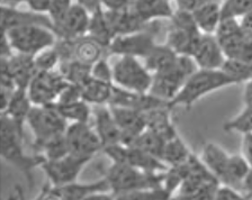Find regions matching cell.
<instances>
[{"mask_svg": "<svg viewBox=\"0 0 252 200\" xmlns=\"http://www.w3.org/2000/svg\"><path fill=\"white\" fill-rule=\"evenodd\" d=\"M0 133H1V158L7 163L13 166L21 172L27 181L30 187L33 186V171L36 168H41L45 162V156L41 153L27 154L24 148V139L18 128L9 119V117L1 114L0 119Z\"/></svg>", "mask_w": 252, "mask_h": 200, "instance_id": "6da1fadb", "label": "cell"}, {"mask_svg": "<svg viewBox=\"0 0 252 200\" xmlns=\"http://www.w3.org/2000/svg\"><path fill=\"white\" fill-rule=\"evenodd\" d=\"M233 85L235 82L223 70L198 69L186 81L175 99L169 103V107L189 109L205 96Z\"/></svg>", "mask_w": 252, "mask_h": 200, "instance_id": "7a4b0ae2", "label": "cell"}, {"mask_svg": "<svg viewBox=\"0 0 252 200\" xmlns=\"http://www.w3.org/2000/svg\"><path fill=\"white\" fill-rule=\"evenodd\" d=\"M164 172H147L127 164L113 162L105 171L104 178L109 191L118 196L140 189L163 187Z\"/></svg>", "mask_w": 252, "mask_h": 200, "instance_id": "3957f363", "label": "cell"}, {"mask_svg": "<svg viewBox=\"0 0 252 200\" xmlns=\"http://www.w3.org/2000/svg\"><path fill=\"white\" fill-rule=\"evenodd\" d=\"M198 69L192 57L178 56L170 68L153 74L149 92L161 100L170 103L178 95L186 81Z\"/></svg>", "mask_w": 252, "mask_h": 200, "instance_id": "277c9868", "label": "cell"}, {"mask_svg": "<svg viewBox=\"0 0 252 200\" xmlns=\"http://www.w3.org/2000/svg\"><path fill=\"white\" fill-rule=\"evenodd\" d=\"M32 133L34 135L33 147L38 153L41 147L52 139L65 134L69 124L60 113L55 104L46 106H33L27 118Z\"/></svg>", "mask_w": 252, "mask_h": 200, "instance_id": "5b68a950", "label": "cell"}, {"mask_svg": "<svg viewBox=\"0 0 252 200\" xmlns=\"http://www.w3.org/2000/svg\"><path fill=\"white\" fill-rule=\"evenodd\" d=\"M16 53L35 57L42 51L53 48L58 36L52 29L39 25L15 27L2 30Z\"/></svg>", "mask_w": 252, "mask_h": 200, "instance_id": "8992f818", "label": "cell"}, {"mask_svg": "<svg viewBox=\"0 0 252 200\" xmlns=\"http://www.w3.org/2000/svg\"><path fill=\"white\" fill-rule=\"evenodd\" d=\"M202 36L203 33L197 27L192 15L177 10L170 19L165 44L179 56L192 57Z\"/></svg>", "mask_w": 252, "mask_h": 200, "instance_id": "52a82bcc", "label": "cell"}, {"mask_svg": "<svg viewBox=\"0 0 252 200\" xmlns=\"http://www.w3.org/2000/svg\"><path fill=\"white\" fill-rule=\"evenodd\" d=\"M114 85L136 92H149L153 74L137 57H121L113 65Z\"/></svg>", "mask_w": 252, "mask_h": 200, "instance_id": "ba28073f", "label": "cell"}, {"mask_svg": "<svg viewBox=\"0 0 252 200\" xmlns=\"http://www.w3.org/2000/svg\"><path fill=\"white\" fill-rule=\"evenodd\" d=\"M158 23L159 22H155L150 29L141 32L116 36L108 46V54L120 57H147L158 44L156 41L158 32L156 26Z\"/></svg>", "mask_w": 252, "mask_h": 200, "instance_id": "9c48e42d", "label": "cell"}, {"mask_svg": "<svg viewBox=\"0 0 252 200\" xmlns=\"http://www.w3.org/2000/svg\"><path fill=\"white\" fill-rule=\"evenodd\" d=\"M106 156L114 163H123L147 172H164L168 166L162 160L140 148L129 145L116 144L102 148Z\"/></svg>", "mask_w": 252, "mask_h": 200, "instance_id": "30bf717a", "label": "cell"}, {"mask_svg": "<svg viewBox=\"0 0 252 200\" xmlns=\"http://www.w3.org/2000/svg\"><path fill=\"white\" fill-rule=\"evenodd\" d=\"M68 85L59 70L38 71L27 88V93L34 106H46L57 103Z\"/></svg>", "mask_w": 252, "mask_h": 200, "instance_id": "8fae6325", "label": "cell"}, {"mask_svg": "<svg viewBox=\"0 0 252 200\" xmlns=\"http://www.w3.org/2000/svg\"><path fill=\"white\" fill-rule=\"evenodd\" d=\"M92 160L69 153L60 159L46 160L39 169L45 172L47 180L52 186L60 187L77 182L81 171Z\"/></svg>", "mask_w": 252, "mask_h": 200, "instance_id": "7c38bea8", "label": "cell"}, {"mask_svg": "<svg viewBox=\"0 0 252 200\" xmlns=\"http://www.w3.org/2000/svg\"><path fill=\"white\" fill-rule=\"evenodd\" d=\"M65 139L71 154L93 159L98 152L102 151L99 136L89 123L69 124Z\"/></svg>", "mask_w": 252, "mask_h": 200, "instance_id": "4fadbf2b", "label": "cell"}, {"mask_svg": "<svg viewBox=\"0 0 252 200\" xmlns=\"http://www.w3.org/2000/svg\"><path fill=\"white\" fill-rule=\"evenodd\" d=\"M90 21L92 14L76 2L62 21L54 25V33L60 40H78L88 35Z\"/></svg>", "mask_w": 252, "mask_h": 200, "instance_id": "5bb4252c", "label": "cell"}, {"mask_svg": "<svg viewBox=\"0 0 252 200\" xmlns=\"http://www.w3.org/2000/svg\"><path fill=\"white\" fill-rule=\"evenodd\" d=\"M108 105L134 109V111L141 113H148L152 109L169 106V103L159 99L150 92L131 91V90L117 87L115 85Z\"/></svg>", "mask_w": 252, "mask_h": 200, "instance_id": "9a60e30c", "label": "cell"}, {"mask_svg": "<svg viewBox=\"0 0 252 200\" xmlns=\"http://www.w3.org/2000/svg\"><path fill=\"white\" fill-rule=\"evenodd\" d=\"M37 72L34 57L16 53L9 58H1V73L7 74L18 89L27 90Z\"/></svg>", "mask_w": 252, "mask_h": 200, "instance_id": "2e32d148", "label": "cell"}, {"mask_svg": "<svg viewBox=\"0 0 252 200\" xmlns=\"http://www.w3.org/2000/svg\"><path fill=\"white\" fill-rule=\"evenodd\" d=\"M94 128L102 145V148L122 144V132L115 120L109 105H98L93 107Z\"/></svg>", "mask_w": 252, "mask_h": 200, "instance_id": "e0dca14e", "label": "cell"}, {"mask_svg": "<svg viewBox=\"0 0 252 200\" xmlns=\"http://www.w3.org/2000/svg\"><path fill=\"white\" fill-rule=\"evenodd\" d=\"M109 107L122 132V144L129 145L142 132L147 129L144 113L118 106Z\"/></svg>", "mask_w": 252, "mask_h": 200, "instance_id": "ac0fdd59", "label": "cell"}, {"mask_svg": "<svg viewBox=\"0 0 252 200\" xmlns=\"http://www.w3.org/2000/svg\"><path fill=\"white\" fill-rule=\"evenodd\" d=\"M192 57L198 68L204 70H220L226 60L222 46L214 34H203Z\"/></svg>", "mask_w": 252, "mask_h": 200, "instance_id": "d6986e66", "label": "cell"}, {"mask_svg": "<svg viewBox=\"0 0 252 200\" xmlns=\"http://www.w3.org/2000/svg\"><path fill=\"white\" fill-rule=\"evenodd\" d=\"M39 25L52 29L54 32L53 22L47 14L37 13L30 9V11L19 10L16 7L1 5V29L8 30L15 27Z\"/></svg>", "mask_w": 252, "mask_h": 200, "instance_id": "ffe728a7", "label": "cell"}, {"mask_svg": "<svg viewBox=\"0 0 252 200\" xmlns=\"http://www.w3.org/2000/svg\"><path fill=\"white\" fill-rule=\"evenodd\" d=\"M107 18L109 21V24L115 33L116 36L120 35H126L132 34L136 32H141V30L148 29L152 26L153 23H145L137 16L135 11L132 9V6L127 9L117 10V11H108L105 10Z\"/></svg>", "mask_w": 252, "mask_h": 200, "instance_id": "44dd1931", "label": "cell"}, {"mask_svg": "<svg viewBox=\"0 0 252 200\" xmlns=\"http://www.w3.org/2000/svg\"><path fill=\"white\" fill-rule=\"evenodd\" d=\"M33 103L30 99L26 89H17L11 96L7 107L1 112L2 115L9 117V119L15 124L18 131L25 135V125L27 124V118L33 108Z\"/></svg>", "mask_w": 252, "mask_h": 200, "instance_id": "7402d4cb", "label": "cell"}, {"mask_svg": "<svg viewBox=\"0 0 252 200\" xmlns=\"http://www.w3.org/2000/svg\"><path fill=\"white\" fill-rule=\"evenodd\" d=\"M132 9L148 24L164 19L170 21L175 15L170 0H134Z\"/></svg>", "mask_w": 252, "mask_h": 200, "instance_id": "603a6c76", "label": "cell"}, {"mask_svg": "<svg viewBox=\"0 0 252 200\" xmlns=\"http://www.w3.org/2000/svg\"><path fill=\"white\" fill-rule=\"evenodd\" d=\"M52 189L59 200H82L94 192L109 191V187L106 179L102 178L101 180L89 183H80L77 181L60 187L52 186Z\"/></svg>", "mask_w": 252, "mask_h": 200, "instance_id": "cb8c5ba5", "label": "cell"}, {"mask_svg": "<svg viewBox=\"0 0 252 200\" xmlns=\"http://www.w3.org/2000/svg\"><path fill=\"white\" fill-rule=\"evenodd\" d=\"M106 54H108L107 49L89 35L72 41V57L84 64L93 66L106 57Z\"/></svg>", "mask_w": 252, "mask_h": 200, "instance_id": "d4e9b609", "label": "cell"}, {"mask_svg": "<svg viewBox=\"0 0 252 200\" xmlns=\"http://www.w3.org/2000/svg\"><path fill=\"white\" fill-rule=\"evenodd\" d=\"M171 111L172 109L169 106H164L144 113L147 128L159 134L165 142L179 134L173 125Z\"/></svg>", "mask_w": 252, "mask_h": 200, "instance_id": "484cf974", "label": "cell"}, {"mask_svg": "<svg viewBox=\"0 0 252 200\" xmlns=\"http://www.w3.org/2000/svg\"><path fill=\"white\" fill-rule=\"evenodd\" d=\"M230 156L231 155L219 144L206 142L203 145L202 158L200 159L220 183L224 175H225Z\"/></svg>", "mask_w": 252, "mask_h": 200, "instance_id": "4316f807", "label": "cell"}, {"mask_svg": "<svg viewBox=\"0 0 252 200\" xmlns=\"http://www.w3.org/2000/svg\"><path fill=\"white\" fill-rule=\"evenodd\" d=\"M220 0H211L192 13L196 25L203 34H215L222 21Z\"/></svg>", "mask_w": 252, "mask_h": 200, "instance_id": "83f0119b", "label": "cell"}, {"mask_svg": "<svg viewBox=\"0 0 252 200\" xmlns=\"http://www.w3.org/2000/svg\"><path fill=\"white\" fill-rule=\"evenodd\" d=\"M114 86L115 85L110 82L97 80L92 77L81 86L82 99L92 106L108 105Z\"/></svg>", "mask_w": 252, "mask_h": 200, "instance_id": "f1b7e54d", "label": "cell"}, {"mask_svg": "<svg viewBox=\"0 0 252 200\" xmlns=\"http://www.w3.org/2000/svg\"><path fill=\"white\" fill-rule=\"evenodd\" d=\"M179 54H177L167 44H158L153 48L147 57H144V65L152 74L164 71L175 63Z\"/></svg>", "mask_w": 252, "mask_h": 200, "instance_id": "f546056e", "label": "cell"}, {"mask_svg": "<svg viewBox=\"0 0 252 200\" xmlns=\"http://www.w3.org/2000/svg\"><path fill=\"white\" fill-rule=\"evenodd\" d=\"M88 35L92 36L94 40H96L98 43H100L107 50L110 43L116 37L112 26L109 24L107 15H106L104 8L92 14V21H90Z\"/></svg>", "mask_w": 252, "mask_h": 200, "instance_id": "4dcf8cb0", "label": "cell"}, {"mask_svg": "<svg viewBox=\"0 0 252 200\" xmlns=\"http://www.w3.org/2000/svg\"><path fill=\"white\" fill-rule=\"evenodd\" d=\"M250 168V164L244 160L241 154L231 155L227 163L225 175H224L220 184H225V186L242 191L243 181L247 174L249 173Z\"/></svg>", "mask_w": 252, "mask_h": 200, "instance_id": "1f68e13d", "label": "cell"}, {"mask_svg": "<svg viewBox=\"0 0 252 200\" xmlns=\"http://www.w3.org/2000/svg\"><path fill=\"white\" fill-rule=\"evenodd\" d=\"M55 107L63 118L71 123H89L93 117L92 105L84 99L69 101V103H55Z\"/></svg>", "mask_w": 252, "mask_h": 200, "instance_id": "d6a6232c", "label": "cell"}, {"mask_svg": "<svg viewBox=\"0 0 252 200\" xmlns=\"http://www.w3.org/2000/svg\"><path fill=\"white\" fill-rule=\"evenodd\" d=\"M191 154L192 153L189 150V147L178 134L165 142L161 160L168 167H176L187 162Z\"/></svg>", "mask_w": 252, "mask_h": 200, "instance_id": "836d02e7", "label": "cell"}, {"mask_svg": "<svg viewBox=\"0 0 252 200\" xmlns=\"http://www.w3.org/2000/svg\"><path fill=\"white\" fill-rule=\"evenodd\" d=\"M59 71L66 81L80 87L92 78V66L81 63L74 58L62 61L59 65Z\"/></svg>", "mask_w": 252, "mask_h": 200, "instance_id": "e575fe53", "label": "cell"}, {"mask_svg": "<svg viewBox=\"0 0 252 200\" xmlns=\"http://www.w3.org/2000/svg\"><path fill=\"white\" fill-rule=\"evenodd\" d=\"M164 144L165 141L162 137L151 131V129L147 128L144 132H142L131 144H129V146L140 148V150L150 153V154L155 155L161 160V158H162Z\"/></svg>", "mask_w": 252, "mask_h": 200, "instance_id": "d590c367", "label": "cell"}, {"mask_svg": "<svg viewBox=\"0 0 252 200\" xmlns=\"http://www.w3.org/2000/svg\"><path fill=\"white\" fill-rule=\"evenodd\" d=\"M225 132H235L240 134L252 133V104H244V108L233 118L223 124Z\"/></svg>", "mask_w": 252, "mask_h": 200, "instance_id": "8d00e7d4", "label": "cell"}, {"mask_svg": "<svg viewBox=\"0 0 252 200\" xmlns=\"http://www.w3.org/2000/svg\"><path fill=\"white\" fill-rule=\"evenodd\" d=\"M220 70H223L235 82V85L243 82L246 84L252 79V65L233 58H226Z\"/></svg>", "mask_w": 252, "mask_h": 200, "instance_id": "74e56055", "label": "cell"}, {"mask_svg": "<svg viewBox=\"0 0 252 200\" xmlns=\"http://www.w3.org/2000/svg\"><path fill=\"white\" fill-rule=\"evenodd\" d=\"M116 200H171L172 196L163 187L140 189L115 196Z\"/></svg>", "mask_w": 252, "mask_h": 200, "instance_id": "f35d334b", "label": "cell"}, {"mask_svg": "<svg viewBox=\"0 0 252 200\" xmlns=\"http://www.w3.org/2000/svg\"><path fill=\"white\" fill-rule=\"evenodd\" d=\"M220 10L222 19L242 18L252 11V0H223Z\"/></svg>", "mask_w": 252, "mask_h": 200, "instance_id": "ab89813d", "label": "cell"}, {"mask_svg": "<svg viewBox=\"0 0 252 200\" xmlns=\"http://www.w3.org/2000/svg\"><path fill=\"white\" fill-rule=\"evenodd\" d=\"M38 153L44 155L46 160H57L69 154L70 152L68 143H66L65 134L49 141V142L43 145Z\"/></svg>", "mask_w": 252, "mask_h": 200, "instance_id": "60d3db41", "label": "cell"}, {"mask_svg": "<svg viewBox=\"0 0 252 200\" xmlns=\"http://www.w3.org/2000/svg\"><path fill=\"white\" fill-rule=\"evenodd\" d=\"M35 65L38 71H53L60 65L61 57L55 46L46 49L34 57Z\"/></svg>", "mask_w": 252, "mask_h": 200, "instance_id": "b9f144b4", "label": "cell"}, {"mask_svg": "<svg viewBox=\"0 0 252 200\" xmlns=\"http://www.w3.org/2000/svg\"><path fill=\"white\" fill-rule=\"evenodd\" d=\"M220 184V182L207 183L199 189L189 192L187 195L173 196L172 198L176 200H214L216 190H218Z\"/></svg>", "mask_w": 252, "mask_h": 200, "instance_id": "7bdbcfd3", "label": "cell"}, {"mask_svg": "<svg viewBox=\"0 0 252 200\" xmlns=\"http://www.w3.org/2000/svg\"><path fill=\"white\" fill-rule=\"evenodd\" d=\"M73 5V0H51L47 15L52 19L53 26L62 21Z\"/></svg>", "mask_w": 252, "mask_h": 200, "instance_id": "ee69618b", "label": "cell"}, {"mask_svg": "<svg viewBox=\"0 0 252 200\" xmlns=\"http://www.w3.org/2000/svg\"><path fill=\"white\" fill-rule=\"evenodd\" d=\"M92 77L97 80L114 84L113 66L109 65L106 57H102L92 66Z\"/></svg>", "mask_w": 252, "mask_h": 200, "instance_id": "f6af8a7d", "label": "cell"}, {"mask_svg": "<svg viewBox=\"0 0 252 200\" xmlns=\"http://www.w3.org/2000/svg\"><path fill=\"white\" fill-rule=\"evenodd\" d=\"M214 200H252V197L244 194L243 191L235 189V188L220 184L216 190Z\"/></svg>", "mask_w": 252, "mask_h": 200, "instance_id": "bcb514c9", "label": "cell"}, {"mask_svg": "<svg viewBox=\"0 0 252 200\" xmlns=\"http://www.w3.org/2000/svg\"><path fill=\"white\" fill-rule=\"evenodd\" d=\"M208 1H211V0H176V3L178 10L187 11V13L192 14L195 10H197L199 7H202Z\"/></svg>", "mask_w": 252, "mask_h": 200, "instance_id": "7dc6e473", "label": "cell"}, {"mask_svg": "<svg viewBox=\"0 0 252 200\" xmlns=\"http://www.w3.org/2000/svg\"><path fill=\"white\" fill-rule=\"evenodd\" d=\"M134 0H101L102 8L108 11L127 9L132 6Z\"/></svg>", "mask_w": 252, "mask_h": 200, "instance_id": "c3c4849f", "label": "cell"}, {"mask_svg": "<svg viewBox=\"0 0 252 200\" xmlns=\"http://www.w3.org/2000/svg\"><path fill=\"white\" fill-rule=\"evenodd\" d=\"M241 155L252 167V133H247L242 135Z\"/></svg>", "mask_w": 252, "mask_h": 200, "instance_id": "681fc988", "label": "cell"}, {"mask_svg": "<svg viewBox=\"0 0 252 200\" xmlns=\"http://www.w3.org/2000/svg\"><path fill=\"white\" fill-rule=\"evenodd\" d=\"M26 3L32 10L37 11V13L47 14L51 0H26Z\"/></svg>", "mask_w": 252, "mask_h": 200, "instance_id": "f907efd6", "label": "cell"}, {"mask_svg": "<svg viewBox=\"0 0 252 200\" xmlns=\"http://www.w3.org/2000/svg\"><path fill=\"white\" fill-rule=\"evenodd\" d=\"M77 3L84 7L90 14H94L102 8L101 0H76Z\"/></svg>", "mask_w": 252, "mask_h": 200, "instance_id": "816d5d0a", "label": "cell"}, {"mask_svg": "<svg viewBox=\"0 0 252 200\" xmlns=\"http://www.w3.org/2000/svg\"><path fill=\"white\" fill-rule=\"evenodd\" d=\"M240 24H241L244 35L252 40V11L240 18Z\"/></svg>", "mask_w": 252, "mask_h": 200, "instance_id": "f5cc1de1", "label": "cell"}, {"mask_svg": "<svg viewBox=\"0 0 252 200\" xmlns=\"http://www.w3.org/2000/svg\"><path fill=\"white\" fill-rule=\"evenodd\" d=\"M82 200H116V197L112 192L102 191V192H94L93 195H89L88 197Z\"/></svg>", "mask_w": 252, "mask_h": 200, "instance_id": "db71d44e", "label": "cell"}, {"mask_svg": "<svg viewBox=\"0 0 252 200\" xmlns=\"http://www.w3.org/2000/svg\"><path fill=\"white\" fill-rule=\"evenodd\" d=\"M242 191L244 192V194H247L248 196L252 197V167L250 168V171H249V173L247 174L246 179H244Z\"/></svg>", "mask_w": 252, "mask_h": 200, "instance_id": "11a10c76", "label": "cell"}, {"mask_svg": "<svg viewBox=\"0 0 252 200\" xmlns=\"http://www.w3.org/2000/svg\"><path fill=\"white\" fill-rule=\"evenodd\" d=\"M243 100L244 104H252V79L246 82V85H244Z\"/></svg>", "mask_w": 252, "mask_h": 200, "instance_id": "9f6ffc18", "label": "cell"}, {"mask_svg": "<svg viewBox=\"0 0 252 200\" xmlns=\"http://www.w3.org/2000/svg\"><path fill=\"white\" fill-rule=\"evenodd\" d=\"M171 200H176V199H173V198H171Z\"/></svg>", "mask_w": 252, "mask_h": 200, "instance_id": "6f0895ef", "label": "cell"}, {"mask_svg": "<svg viewBox=\"0 0 252 200\" xmlns=\"http://www.w3.org/2000/svg\"><path fill=\"white\" fill-rule=\"evenodd\" d=\"M25 2H26V0H25Z\"/></svg>", "mask_w": 252, "mask_h": 200, "instance_id": "680465c9", "label": "cell"}, {"mask_svg": "<svg viewBox=\"0 0 252 200\" xmlns=\"http://www.w3.org/2000/svg\"><path fill=\"white\" fill-rule=\"evenodd\" d=\"M170 1H171V0H170Z\"/></svg>", "mask_w": 252, "mask_h": 200, "instance_id": "91938a15", "label": "cell"}, {"mask_svg": "<svg viewBox=\"0 0 252 200\" xmlns=\"http://www.w3.org/2000/svg\"><path fill=\"white\" fill-rule=\"evenodd\" d=\"M222 1H223V0H222Z\"/></svg>", "mask_w": 252, "mask_h": 200, "instance_id": "94428289", "label": "cell"}]
</instances>
